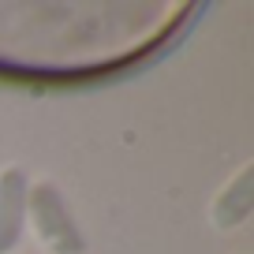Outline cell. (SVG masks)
Segmentation results:
<instances>
[{
	"label": "cell",
	"mask_w": 254,
	"mask_h": 254,
	"mask_svg": "<svg viewBox=\"0 0 254 254\" xmlns=\"http://www.w3.org/2000/svg\"><path fill=\"white\" fill-rule=\"evenodd\" d=\"M26 168L11 165L0 172V254H15L26 236Z\"/></svg>",
	"instance_id": "7a4b0ae2"
},
{
	"label": "cell",
	"mask_w": 254,
	"mask_h": 254,
	"mask_svg": "<svg viewBox=\"0 0 254 254\" xmlns=\"http://www.w3.org/2000/svg\"><path fill=\"white\" fill-rule=\"evenodd\" d=\"M26 228L49 254H86V236L75 221L64 190L53 180H38L26 190Z\"/></svg>",
	"instance_id": "6da1fadb"
},
{
	"label": "cell",
	"mask_w": 254,
	"mask_h": 254,
	"mask_svg": "<svg viewBox=\"0 0 254 254\" xmlns=\"http://www.w3.org/2000/svg\"><path fill=\"white\" fill-rule=\"evenodd\" d=\"M251 213H254V161H247L217 190L213 206H209V221H213V228L232 232V228H243L251 221Z\"/></svg>",
	"instance_id": "3957f363"
}]
</instances>
